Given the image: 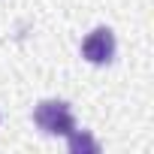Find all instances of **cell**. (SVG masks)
I'll return each mask as SVG.
<instances>
[{
	"mask_svg": "<svg viewBox=\"0 0 154 154\" xmlns=\"http://www.w3.org/2000/svg\"><path fill=\"white\" fill-rule=\"evenodd\" d=\"M33 121L48 136H69L75 130V115H72L69 103H63V100H42V103H36Z\"/></svg>",
	"mask_w": 154,
	"mask_h": 154,
	"instance_id": "6da1fadb",
	"label": "cell"
},
{
	"mask_svg": "<svg viewBox=\"0 0 154 154\" xmlns=\"http://www.w3.org/2000/svg\"><path fill=\"white\" fill-rule=\"evenodd\" d=\"M66 139H69V151H82V148H88V151H97V142H94L88 133H79V130H72Z\"/></svg>",
	"mask_w": 154,
	"mask_h": 154,
	"instance_id": "3957f363",
	"label": "cell"
},
{
	"mask_svg": "<svg viewBox=\"0 0 154 154\" xmlns=\"http://www.w3.org/2000/svg\"><path fill=\"white\" fill-rule=\"evenodd\" d=\"M82 54L91 63H109L115 57V33L109 27H94L82 42Z\"/></svg>",
	"mask_w": 154,
	"mask_h": 154,
	"instance_id": "7a4b0ae2",
	"label": "cell"
}]
</instances>
